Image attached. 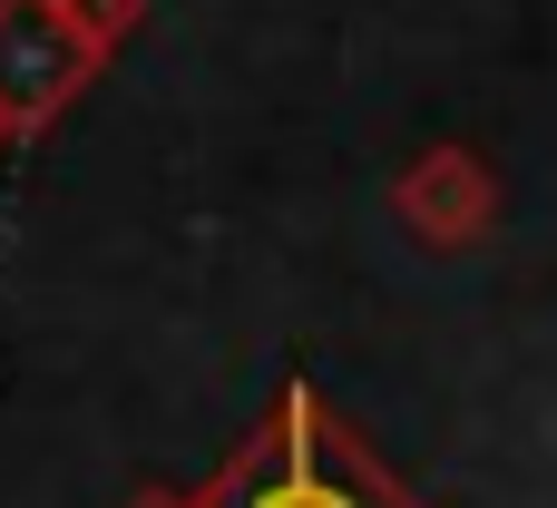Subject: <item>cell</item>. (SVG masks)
I'll list each match as a JSON object with an SVG mask.
<instances>
[{"label":"cell","mask_w":557,"mask_h":508,"mask_svg":"<svg viewBox=\"0 0 557 508\" xmlns=\"http://www.w3.org/2000/svg\"><path fill=\"white\" fill-rule=\"evenodd\" d=\"M127 508H206V490H137Z\"/></svg>","instance_id":"cell-5"},{"label":"cell","mask_w":557,"mask_h":508,"mask_svg":"<svg viewBox=\"0 0 557 508\" xmlns=\"http://www.w3.org/2000/svg\"><path fill=\"white\" fill-rule=\"evenodd\" d=\"M98 69H108V49L88 39V20L69 0H0V127H10V147L59 127Z\"/></svg>","instance_id":"cell-2"},{"label":"cell","mask_w":557,"mask_h":508,"mask_svg":"<svg viewBox=\"0 0 557 508\" xmlns=\"http://www.w3.org/2000/svg\"><path fill=\"white\" fill-rule=\"evenodd\" d=\"M206 508H431L313 382H284L245 450L206 480Z\"/></svg>","instance_id":"cell-1"},{"label":"cell","mask_w":557,"mask_h":508,"mask_svg":"<svg viewBox=\"0 0 557 508\" xmlns=\"http://www.w3.org/2000/svg\"><path fill=\"white\" fill-rule=\"evenodd\" d=\"M392 215H401L431 255H460V245L490 235V215H499V176H490L470 147H421V157L392 176Z\"/></svg>","instance_id":"cell-3"},{"label":"cell","mask_w":557,"mask_h":508,"mask_svg":"<svg viewBox=\"0 0 557 508\" xmlns=\"http://www.w3.org/2000/svg\"><path fill=\"white\" fill-rule=\"evenodd\" d=\"M0 147H10V127H0Z\"/></svg>","instance_id":"cell-6"},{"label":"cell","mask_w":557,"mask_h":508,"mask_svg":"<svg viewBox=\"0 0 557 508\" xmlns=\"http://www.w3.org/2000/svg\"><path fill=\"white\" fill-rule=\"evenodd\" d=\"M69 10L88 20V39H98V49H117V39L147 20V0H69Z\"/></svg>","instance_id":"cell-4"}]
</instances>
